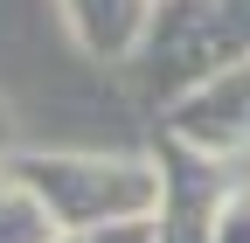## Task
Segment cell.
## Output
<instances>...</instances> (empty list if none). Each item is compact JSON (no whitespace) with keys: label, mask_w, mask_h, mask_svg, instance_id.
<instances>
[{"label":"cell","mask_w":250,"mask_h":243,"mask_svg":"<svg viewBox=\"0 0 250 243\" xmlns=\"http://www.w3.org/2000/svg\"><path fill=\"white\" fill-rule=\"evenodd\" d=\"M56 243H83V236H70V229H62V236H56Z\"/></svg>","instance_id":"9"},{"label":"cell","mask_w":250,"mask_h":243,"mask_svg":"<svg viewBox=\"0 0 250 243\" xmlns=\"http://www.w3.org/2000/svg\"><path fill=\"white\" fill-rule=\"evenodd\" d=\"M83 243H160V216H125V223H104V229H90Z\"/></svg>","instance_id":"7"},{"label":"cell","mask_w":250,"mask_h":243,"mask_svg":"<svg viewBox=\"0 0 250 243\" xmlns=\"http://www.w3.org/2000/svg\"><path fill=\"white\" fill-rule=\"evenodd\" d=\"M7 160H14V111L0 98V181H7Z\"/></svg>","instance_id":"8"},{"label":"cell","mask_w":250,"mask_h":243,"mask_svg":"<svg viewBox=\"0 0 250 243\" xmlns=\"http://www.w3.org/2000/svg\"><path fill=\"white\" fill-rule=\"evenodd\" d=\"M7 174L70 236H90V229L125 223V216H160V195H167L160 167L125 160V153H14Z\"/></svg>","instance_id":"1"},{"label":"cell","mask_w":250,"mask_h":243,"mask_svg":"<svg viewBox=\"0 0 250 243\" xmlns=\"http://www.w3.org/2000/svg\"><path fill=\"white\" fill-rule=\"evenodd\" d=\"M174 139L202 146L215 160L223 153H250V56L174 98Z\"/></svg>","instance_id":"3"},{"label":"cell","mask_w":250,"mask_h":243,"mask_svg":"<svg viewBox=\"0 0 250 243\" xmlns=\"http://www.w3.org/2000/svg\"><path fill=\"white\" fill-rule=\"evenodd\" d=\"M208 243H250V181H229V195L215 202Z\"/></svg>","instance_id":"6"},{"label":"cell","mask_w":250,"mask_h":243,"mask_svg":"<svg viewBox=\"0 0 250 243\" xmlns=\"http://www.w3.org/2000/svg\"><path fill=\"white\" fill-rule=\"evenodd\" d=\"M70 21V42L98 63H132L153 21V0H56Z\"/></svg>","instance_id":"4"},{"label":"cell","mask_w":250,"mask_h":243,"mask_svg":"<svg viewBox=\"0 0 250 243\" xmlns=\"http://www.w3.org/2000/svg\"><path fill=\"white\" fill-rule=\"evenodd\" d=\"M139 56L146 77L181 98L250 56V0H153Z\"/></svg>","instance_id":"2"},{"label":"cell","mask_w":250,"mask_h":243,"mask_svg":"<svg viewBox=\"0 0 250 243\" xmlns=\"http://www.w3.org/2000/svg\"><path fill=\"white\" fill-rule=\"evenodd\" d=\"M56 236L62 229L49 223V208L7 174V181H0V243H56Z\"/></svg>","instance_id":"5"}]
</instances>
